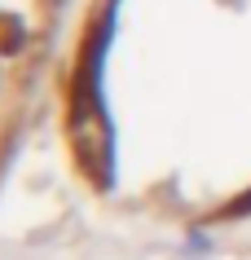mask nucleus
I'll use <instances>...</instances> for the list:
<instances>
[{"instance_id":"f257e3e1","label":"nucleus","mask_w":251,"mask_h":260,"mask_svg":"<svg viewBox=\"0 0 251 260\" xmlns=\"http://www.w3.org/2000/svg\"><path fill=\"white\" fill-rule=\"evenodd\" d=\"M66 0H0V164L27 123Z\"/></svg>"}]
</instances>
